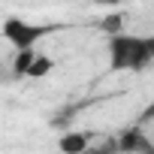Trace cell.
<instances>
[{
    "label": "cell",
    "instance_id": "obj_1",
    "mask_svg": "<svg viewBox=\"0 0 154 154\" xmlns=\"http://www.w3.org/2000/svg\"><path fill=\"white\" fill-rule=\"evenodd\" d=\"M109 51V69L112 72H139L154 60V39L151 36H136V33H118L109 36L106 42Z\"/></svg>",
    "mask_w": 154,
    "mask_h": 154
},
{
    "label": "cell",
    "instance_id": "obj_7",
    "mask_svg": "<svg viewBox=\"0 0 154 154\" xmlns=\"http://www.w3.org/2000/svg\"><path fill=\"white\" fill-rule=\"evenodd\" d=\"M121 21H124V15H109V18L100 21V27H103L109 36H118V33H121Z\"/></svg>",
    "mask_w": 154,
    "mask_h": 154
},
{
    "label": "cell",
    "instance_id": "obj_6",
    "mask_svg": "<svg viewBox=\"0 0 154 154\" xmlns=\"http://www.w3.org/2000/svg\"><path fill=\"white\" fill-rule=\"evenodd\" d=\"M51 69H54V60L45 57V54H36L33 63H30V69H27V75H30V79H42V75H48Z\"/></svg>",
    "mask_w": 154,
    "mask_h": 154
},
{
    "label": "cell",
    "instance_id": "obj_9",
    "mask_svg": "<svg viewBox=\"0 0 154 154\" xmlns=\"http://www.w3.org/2000/svg\"><path fill=\"white\" fill-rule=\"evenodd\" d=\"M0 79H3V69H0Z\"/></svg>",
    "mask_w": 154,
    "mask_h": 154
},
{
    "label": "cell",
    "instance_id": "obj_5",
    "mask_svg": "<svg viewBox=\"0 0 154 154\" xmlns=\"http://www.w3.org/2000/svg\"><path fill=\"white\" fill-rule=\"evenodd\" d=\"M33 57H36L33 48H27V51H15V60H12V79H24L27 69H30V63H33Z\"/></svg>",
    "mask_w": 154,
    "mask_h": 154
},
{
    "label": "cell",
    "instance_id": "obj_8",
    "mask_svg": "<svg viewBox=\"0 0 154 154\" xmlns=\"http://www.w3.org/2000/svg\"><path fill=\"white\" fill-rule=\"evenodd\" d=\"M85 154H121V151H118L115 139H109V142H103V145H91Z\"/></svg>",
    "mask_w": 154,
    "mask_h": 154
},
{
    "label": "cell",
    "instance_id": "obj_3",
    "mask_svg": "<svg viewBox=\"0 0 154 154\" xmlns=\"http://www.w3.org/2000/svg\"><path fill=\"white\" fill-rule=\"evenodd\" d=\"M115 145H118L121 154H154L151 139L142 133V127H130V130H124V133L115 139Z\"/></svg>",
    "mask_w": 154,
    "mask_h": 154
},
{
    "label": "cell",
    "instance_id": "obj_4",
    "mask_svg": "<svg viewBox=\"0 0 154 154\" xmlns=\"http://www.w3.org/2000/svg\"><path fill=\"white\" fill-rule=\"evenodd\" d=\"M91 148V133H82V130H75V133H63L57 139V151L60 154H85Z\"/></svg>",
    "mask_w": 154,
    "mask_h": 154
},
{
    "label": "cell",
    "instance_id": "obj_2",
    "mask_svg": "<svg viewBox=\"0 0 154 154\" xmlns=\"http://www.w3.org/2000/svg\"><path fill=\"white\" fill-rule=\"evenodd\" d=\"M51 30H57V24H30L21 18H6L3 21V36L9 39V45L15 51H27L33 48L42 36H48Z\"/></svg>",
    "mask_w": 154,
    "mask_h": 154
}]
</instances>
